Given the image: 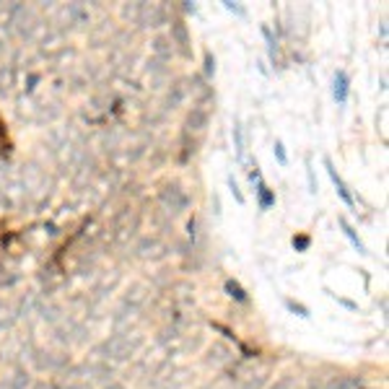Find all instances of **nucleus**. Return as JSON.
I'll list each match as a JSON object with an SVG mask.
<instances>
[{
	"label": "nucleus",
	"instance_id": "obj_1",
	"mask_svg": "<svg viewBox=\"0 0 389 389\" xmlns=\"http://www.w3.org/2000/svg\"><path fill=\"white\" fill-rule=\"evenodd\" d=\"M348 88H350V78L345 70H337L335 73V101L337 104H345L348 101Z\"/></svg>",
	"mask_w": 389,
	"mask_h": 389
},
{
	"label": "nucleus",
	"instance_id": "obj_2",
	"mask_svg": "<svg viewBox=\"0 0 389 389\" xmlns=\"http://www.w3.org/2000/svg\"><path fill=\"white\" fill-rule=\"evenodd\" d=\"M324 164H327V174H329V179H332V185H335V187H337V192H340V197H342V200H345V202L350 205V208H353V197H350L348 190H345V182H342V179L337 177V171L332 169V164H329V161H324Z\"/></svg>",
	"mask_w": 389,
	"mask_h": 389
},
{
	"label": "nucleus",
	"instance_id": "obj_3",
	"mask_svg": "<svg viewBox=\"0 0 389 389\" xmlns=\"http://www.w3.org/2000/svg\"><path fill=\"white\" fill-rule=\"evenodd\" d=\"M342 231H345V236L350 239V242H353V247H356L358 252H366V247H363V242H361V239L356 236V231H353V228H350V226H348L345 221H342Z\"/></svg>",
	"mask_w": 389,
	"mask_h": 389
},
{
	"label": "nucleus",
	"instance_id": "obj_4",
	"mask_svg": "<svg viewBox=\"0 0 389 389\" xmlns=\"http://www.w3.org/2000/svg\"><path fill=\"white\" fill-rule=\"evenodd\" d=\"M293 247H299V249H306V247H309V239H306V236H299V239H293Z\"/></svg>",
	"mask_w": 389,
	"mask_h": 389
},
{
	"label": "nucleus",
	"instance_id": "obj_5",
	"mask_svg": "<svg viewBox=\"0 0 389 389\" xmlns=\"http://www.w3.org/2000/svg\"><path fill=\"white\" fill-rule=\"evenodd\" d=\"M275 156H278L280 164H285V153H283V145H280V143H275Z\"/></svg>",
	"mask_w": 389,
	"mask_h": 389
}]
</instances>
